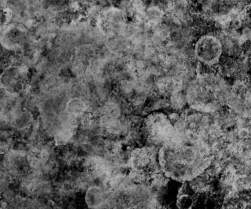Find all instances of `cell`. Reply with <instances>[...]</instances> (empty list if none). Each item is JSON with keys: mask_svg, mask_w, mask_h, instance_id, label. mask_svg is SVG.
I'll return each mask as SVG.
<instances>
[{"mask_svg": "<svg viewBox=\"0 0 251 209\" xmlns=\"http://www.w3.org/2000/svg\"><path fill=\"white\" fill-rule=\"evenodd\" d=\"M227 105L239 117H251V81H235L230 87Z\"/></svg>", "mask_w": 251, "mask_h": 209, "instance_id": "cell-4", "label": "cell"}, {"mask_svg": "<svg viewBox=\"0 0 251 209\" xmlns=\"http://www.w3.org/2000/svg\"><path fill=\"white\" fill-rule=\"evenodd\" d=\"M98 25L102 32L106 36L116 33L123 25L121 13L116 9L106 10L100 15Z\"/></svg>", "mask_w": 251, "mask_h": 209, "instance_id": "cell-9", "label": "cell"}, {"mask_svg": "<svg viewBox=\"0 0 251 209\" xmlns=\"http://www.w3.org/2000/svg\"><path fill=\"white\" fill-rule=\"evenodd\" d=\"M222 209H251V189L231 193L224 202Z\"/></svg>", "mask_w": 251, "mask_h": 209, "instance_id": "cell-10", "label": "cell"}, {"mask_svg": "<svg viewBox=\"0 0 251 209\" xmlns=\"http://www.w3.org/2000/svg\"><path fill=\"white\" fill-rule=\"evenodd\" d=\"M27 30L22 25H8L2 31L1 44L9 51H19L27 40Z\"/></svg>", "mask_w": 251, "mask_h": 209, "instance_id": "cell-8", "label": "cell"}, {"mask_svg": "<svg viewBox=\"0 0 251 209\" xmlns=\"http://www.w3.org/2000/svg\"><path fill=\"white\" fill-rule=\"evenodd\" d=\"M194 56L199 63L215 66L219 63L223 53V47L219 38L212 35H204L194 46Z\"/></svg>", "mask_w": 251, "mask_h": 209, "instance_id": "cell-5", "label": "cell"}, {"mask_svg": "<svg viewBox=\"0 0 251 209\" xmlns=\"http://www.w3.org/2000/svg\"><path fill=\"white\" fill-rule=\"evenodd\" d=\"M214 157L196 145L172 138L159 150V161L166 176L190 181L210 168Z\"/></svg>", "mask_w": 251, "mask_h": 209, "instance_id": "cell-1", "label": "cell"}, {"mask_svg": "<svg viewBox=\"0 0 251 209\" xmlns=\"http://www.w3.org/2000/svg\"><path fill=\"white\" fill-rule=\"evenodd\" d=\"M28 72L24 66L11 65L2 71L0 77L1 87L9 95H19L27 87Z\"/></svg>", "mask_w": 251, "mask_h": 209, "instance_id": "cell-7", "label": "cell"}, {"mask_svg": "<svg viewBox=\"0 0 251 209\" xmlns=\"http://www.w3.org/2000/svg\"><path fill=\"white\" fill-rule=\"evenodd\" d=\"M230 87L218 73L198 74L186 87L187 102L191 109L203 113H215L227 105Z\"/></svg>", "mask_w": 251, "mask_h": 209, "instance_id": "cell-2", "label": "cell"}, {"mask_svg": "<svg viewBox=\"0 0 251 209\" xmlns=\"http://www.w3.org/2000/svg\"><path fill=\"white\" fill-rule=\"evenodd\" d=\"M175 126L163 113H152L145 119L141 134L149 146H164L175 134Z\"/></svg>", "mask_w": 251, "mask_h": 209, "instance_id": "cell-3", "label": "cell"}, {"mask_svg": "<svg viewBox=\"0 0 251 209\" xmlns=\"http://www.w3.org/2000/svg\"><path fill=\"white\" fill-rule=\"evenodd\" d=\"M86 110V104L84 102L80 99H70L66 104V111L69 114L72 115L73 117H78L82 113H85Z\"/></svg>", "mask_w": 251, "mask_h": 209, "instance_id": "cell-12", "label": "cell"}, {"mask_svg": "<svg viewBox=\"0 0 251 209\" xmlns=\"http://www.w3.org/2000/svg\"><path fill=\"white\" fill-rule=\"evenodd\" d=\"M12 16H13V14H12V11L10 9L5 8L2 10V12H1L2 28H3L4 26L6 27V26H8L9 22L11 20Z\"/></svg>", "mask_w": 251, "mask_h": 209, "instance_id": "cell-13", "label": "cell"}, {"mask_svg": "<svg viewBox=\"0 0 251 209\" xmlns=\"http://www.w3.org/2000/svg\"><path fill=\"white\" fill-rule=\"evenodd\" d=\"M134 6L149 23L157 25L175 10L176 0H134Z\"/></svg>", "mask_w": 251, "mask_h": 209, "instance_id": "cell-6", "label": "cell"}, {"mask_svg": "<svg viewBox=\"0 0 251 209\" xmlns=\"http://www.w3.org/2000/svg\"><path fill=\"white\" fill-rule=\"evenodd\" d=\"M219 38L220 41L222 42L223 47V52H227L230 54H234L238 52L239 48V39L234 34L228 32V33H222L221 37Z\"/></svg>", "mask_w": 251, "mask_h": 209, "instance_id": "cell-11", "label": "cell"}]
</instances>
